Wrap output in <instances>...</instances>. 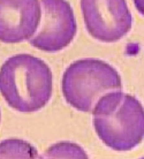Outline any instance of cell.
<instances>
[{"mask_svg": "<svg viewBox=\"0 0 144 159\" xmlns=\"http://www.w3.org/2000/svg\"><path fill=\"white\" fill-rule=\"evenodd\" d=\"M92 123L100 141L114 151H130L144 139L143 105L120 90L106 92L97 100Z\"/></svg>", "mask_w": 144, "mask_h": 159, "instance_id": "1", "label": "cell"}, {"mask_svg": "<svg viewBox=\"0 0 144 159\" xmlns=\"http://www.w3.org/2000/svg\"><path fill=\"white\" fill-rule=\"evenodd\" d=\"M52 72L46 62L31 54L11 57L0 67V93L17 112L42 110L52 96Z\"/></svg>", "mask_w": 144, "mask_h": 159, "instance_id": "2", "label": "cell"}, {"mask_svg": "<svg viewBox=\"0 0 144 159\" xmlns=\"http://www.w3.org/2000/svg\"><path fill=\"white\" fill-rule=\"evenodd\" d=\"M62 95L77 111L91 112L97 100L108 91L121 90L122 81L115 68L99 59H80L66 68Z\"/></svg>", "mask_w": 144, "mask_h": 159, "instance_id": "3", "label": "cell"}, {"mask_svg": "<svg viewBox=\"0 0 144 159\" xmlns=\"http://www.w3.org/2000/svg\"><path fill=\"white\" fill-rule=\"evenodd\" d=\"M81 11L90 36L103 43L118 42L132 29L126 0H81Z\"/></svg>", "mask_w": 144, "mask_h": 159, "instance_id": "4", "label": "cell"}, {"mask_svg": "<svg viewBox=\"0 0 144 159\" xmlns=\"http://www.w3.org/2000/svg\"><path fill=\"white\" fill-rule=\"evenodd\" d=\"M42 21L35 37L34 48L44 52H59L72 43L77 31L75 15L67 0H40Z\"/></svg>", "mask_w": 144, "mask_h": 159, "instance_id": "5", "label": "cell"}, {"mask_svg": "<svg viewBox=\"0 0 144 159\" xmlns=\"http://www.w3.org/2000/svg\"><path fill=\"white\" fill-rule=\"evenodd\" d=\"M40 20L38 0H0V42L14 44L30 39Z\"/></svg>", "mask_w": 144, "mask_h": 159, "instance_id": "6", "label": "cell"}, {"mask_svg": "<svg viewBox=\"0 0 144 159\" xmlns=\"http://www.w3.org/2000/svg\"><path fill=\"white\" fill-rule=\"evenodd\" d=\"M36 149L22 139H6L0 143V158H36Z\"/></svg>", "mask_w": 144, "mask_h": 159, "instance_id": "7", "label": "cell"}, {"mask_svg": "<svg viewBox=\"0 0 144 159\" xmlns=\"http://www.w3.org/2000/svg\"><path fill=\"white\" fill-rule=\"evenodd\" d=\"M43 157L47 158H88V155L77 144L72 142H60L46 150Z\"/></svg>", "mask_w": 144, "mask_h": 159, "instance_id": "8", "label": "cell"}, {"mask_svg": "<svg viewBox=\"0 0 144 159\" xmlns=\"http://www.w3.org/2000/svg\"><path fill=\"white\" fill-rule=\"evenodd\" d=\"M133 2L135 5L136 9L138 11V13L144 16V0H133Z\"/></svg>", "mask_w": 144, "mask_h": 159, "instance_id": "9", "label": "cell"}]
</instances>
